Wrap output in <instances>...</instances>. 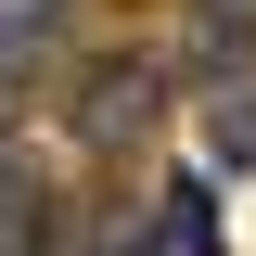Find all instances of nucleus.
Listing matches in <instances>:
<instances>
[{
  "label": "nucleus",
  "mask_w": 256,
  "mask_h": 256,
  "mask_svg": "<svg viewBox=\"0 0 256 256\" xmlns=\"http://www.w3.org/2000/svg\"><path fill=\"white\" fill-rule=\"evenodd\" d=\"M154 116H166V64H154V52H116V64H90V77H77V141H90V154L141 141Z\"/></svg>",
  "instance_id": "nucleus-1"
},
{
  "label": "nucleus",
  "mask_w": 256,
  "mask_h": 256,
  "mask_svg": "<svg viewBox=\"0 0 256 256\" xmlns=\"http://www.w3.org/2000/svg\"><path fill=\"white\" fill-rule=\"evenodd\" d=\"M180 52L205 64V90L256 77V0H180Z\"/></svg>",
  "instance_id": "nucleus-2"
}]
</instances>
